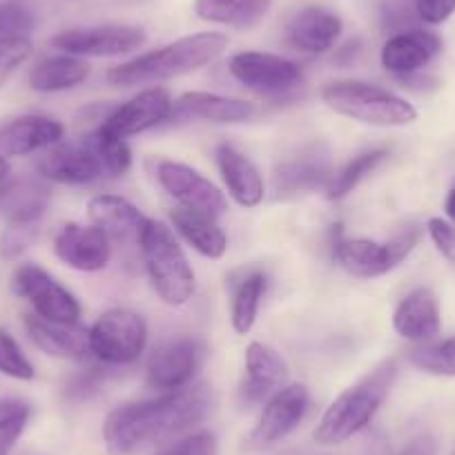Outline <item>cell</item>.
Segmentation results:
<instances>
[{
	"instance_id": "obj_22",
	"label": "cell",
	"mask_w": 455,
	"mask_h": 455,
	"mask_svg": "<svg viewBox=\"0 0 455 455\" xmlns=\"http://www.w3.org/2000/svg\"><path fill=\"white\" fill-rule=\"evenodd\" d=\"M332 255L341 268L357 279L382 277L400 264L391 243H378L371 239L337 237L332 243Z\"/></svg>"
},
{
	"instance_id": "obj_25",
	"label": "cell",
	"mask_w": 455,
	"mask_h": 455,
	"mask_svg": "<svg viewBox=\"0 0 455 455\" xmlns=\"http://www.w3.org/2000/svg\"><path fill=\"white\" fill-rule=\"evenodd\" d=\"M440 306L428 288L411 291L393 313V328L409 341H427L440 332Z\"/></svg>"
},
{
	"instance_id": "obj_33",
	"label": "cell",
	"mask_w": 455,
	"mask_h": 455,
	"mask_svg": "<svg viewBox=\"0 0 455 455\" xmlns=\"http://www.w3.org/2000/svg\"><path fill=\"white\" fill-rule=\"evenodd\" d=\"M388 152L387 150H371V152H364V155L355 156L353 161H348L344 168L339 170V172L332 174L331 183H328L326 192L331 199H344L347 195H351L353 190L357 188V183L362 181V179L369 177L371 172H375L378 170V165L382 164V161H387Z\"/></svg>"
},
{
	"instance_id": "obj_44",
	"label": "cell",
	"mask_w": 455,
	"mask_h": 455,
	"mask_svg": "<svg viewBox=\"0 0 455 455\" xmlns=\"http://www.w3.org/2000/svg\"><path fill=\"white\" fill-rule=\"evenodd\" d=\"M428 235H431L433 243L442 252V257L455 264V228L446 223L444 219H431L428 221Z\"/></svg>"
},
{
	"instance_id": "obj_6",
	"label": "cell",
	"mask_w": 455,
	"mask_h": 455,
	"mask_svg": "<svg viewBox=\"0 0 455 455\" xmlns=\"http://www.w3.org/2000/svg\"><path fill=\"white\" fill-rule=\"evenodd\" d=\"M148 323L130 308H109L90 328L92 357L105 366H130L143 355Z\"/></svg>"
},
{
	"instance_id": "obj_4",
	"label": "cell",
	"mask_w": 455,
	"mask_h": 455,
	"mask_svg": "<svg viewBox=\"0 0 455 455\" xmlns=\"http://www.w3.org/2000/svg\"><path fill=\"white\" fill-rule=\"evenodd\" d=\"M139 246L152 291L164 304L186 306L195 295V270L172 230L156 219H148Z\"/></svg>"
},
{
	"instance_id": "obj_1",
	"label": "cell",
	"mask_w": 455,
	"mask_h": 455,
	"mask_svg": "<svg viewBox=\"0 0 455 455\" xmlns=\"http://www.w3.org/2000/svg\"><path fill=\"white\" fill-rule=\"evenodd\" d=\"M210 411L205 387L161 393L155 400L130 402L109 411L103 442L109 455H143L164 449L195 428Z\"/></svg>"
},
{
	"instance_id": "obj_32",
	"label": "cell",
	"mask_w": 455,
	"mask_h": 455,
	"mask_svg": "<svg viewBox=\"0 0 455 455\" xmlns=\"http://www.w3.org/2000/svg\"><path fill=\"white\" fill-rule=\"evenodd\" d=\"M83 146L99 159L103 174H109V177H121L132 165V152H130L125 139L109 132L105 125H99L94 132L87 134Z\"/></svg>"
},
{
	"instance_id": "obj_5",
	"label": "cell",
	"mask_w": 455,
	"mask_h": 455,
	"mask_svg": "<svg viewBox=\"0 0 455 455\" xmlns=\"http://www.w3.org/2000/svg\"><path fill=\"white\" fill-rule=\"evenodd\" d=\"M332 112L378 128H402L418 119V109L402 96L362 81H332L322 87Z\"/></svg>"
},
{
	"instance_id": "obj_20",
	"label": "cell",
	"mask_w": 455,
	"mask_h": 455,
	"mask_svg": "<svg viewBox=\"0 0 455 455\" xmlns=\"http://www.w3.org/2000/svg\"><path fill=\"white\" fill-rule=\"evenodd\" d=\"M442 43L435 34L424 32V29H406V32L393 34L382 47L384 69L395 76H409L418 74L427 63H431L433 56L440 54Z\"/></svg>"
},
{
	"instance_id": "obj_21",
	"label": "cell",
	"mask_w": 455,
	"mask_h": 455,
	"mask_svg": "<svg viewBox=\"0 0 455 455\" xmlns=\"http://www.w3.org/2000/svg\"><path fill=\"white\" fill-rule=\"evenodd\" d=\"M87 214L99 230H103L109 242H139L148 217L132 201L119 195H96L87 204Z\"/></svg>"
},
{
	"instance_id": "obj_47",
	"label": "cell",
	"mask_w": 455,
	"mask_h": 455,
	"mask_svg": "<svg viewBox=\"0 0 455 455\" xmlns=\"http://www.w3.org/2000/svg\"><path fill=\"white\" fill-rule=\"evenodd\" d=\"M279 455H331V453H323V451H313V449H288V451H282Z\"/></svg>"
},
{
	"instance_id": "obj_46",
	"label": "cell",
	"mask_w": 455,
	"mask_h": 455,
	"mask_svg": "<svg viewBox=\"0 0 455 455\" xmlns=\"http://www.w3.org/2000/svg\"><path fill=\"white\" fill-rule=\"evenodd\" d=\"M364 455H391V446L382 435H375L366 442Z\"/></svg>"
},
{
	"instance_id": "obj_43",
	"label": "cell",
	"mask_w": 455,
	"mask_h": 455,
	"mask_svg": "<svg viewBox=\"0 0 455 455\" xmlns=\"http://www.w3.org/2000/svg\"><path fill=\"white\" fill-rule=\"evenodd\" d=\"M419 20L428 25H440L455 14V0H411Z\"/></svg>"
},
{
	"instance_id": "obj_14",
	"label": "cell",
	"mask_w": 455,
	"mask_h": 455,
	"mask_svg": "<svg viewBox=\"0 0 455 455\" xmlns=\"http://www.w3.org/2000/svg\"><path fill=\"white\" fill-rule=\"evenodd\" d=\"M172 105L174 100L170 99L168 92L152 87L130 99L128 103L114 108L100 125H105L109 132L119 134L121 139H128L168 121L172 116Z\"/></svg>"
},
{
	"instance_id": "obj_30",
	"label": "cell",
	"mask_w": 455,
	"mask_h": 455,
	"mask_svg": "<svg viewBox=\"0 0 455 455\" xmlns=\"http://www.w3.org/2000/svg\"><path fill=\"white\" fill-rule=\"evenodd\" d=\"M87 76H90V65L78 56H50L34 65V69L29 72V87L41 94H52V92L74 90L85 83Z\"/></svg>"
},
{
	"instance_id": "obj_39",
	"label": "cell",
	"mask_w": 455,
	"mask_h": 455,
	"mask_svg": "<svg viewBox=\"0 0 455 455\" xmlns=\"http://www.w3.org/2000/svg\"><path fill=\"white\" fill-rule=\"evenodd\" d=\"M159 455H219V444L212 433L199 431L179 437L172 444L164 446Z\"/></svg>"
},
{
	"instance_id": "obj_45",
	"label": "cell",
	"mask_w": 455,
	"mask_h": 455,
	"mask_svg": "<svg viewBox=\"0 0 455 455\" xmlns=\"http://www.w3.org/2000/svg\"><path fill=\"white\" fill-rule=\"evenodd\" d=\"M400 455H435V442L431 437H418V440L409 442Z\"/></svg>"
},
{
	"instance_id": "obj_24",
	"label": "cell",
	"mask_w": 455,
	"mask_h": 455,
	"mask_svg": "<svg viewBox=\"0 0 455 455\" xmlns=\"http://www.w3.org/2000/svg\"><path fill=\"white\" fill-rule=\"evenodd\" d=\"M332 174L335 172H332L328 156L319 150H310L282 161L275 168L273 181L279 195H301V192L328 188Z\"/></svg>"
},
{
	"instance_id": "obj_41",
	"label": "cell",
	"mask_w": 455,
	"mask_h": 455,
	"mask_svg": "<svg viewBox=\"0 0 455 455\" xmlns=\"http://www.w3.org/2000/svg\"><path fill=\"white\" fill-rule=\"evenodd\" d=\"M103 384H105V371L100 369L83 371V373L74 375V378L65 384V400L69 402L90 400L92 395H96V393L100 391Z\"/></svg>"
},
{
	"instance_id": "obj_15",
	"label": "cell",
	"mask_w": 455,
	"mask_h": 455,
	"mask_svg": "<svg viewBox=\"0 0 455 455\" xmlns=\"http://www.w3.org/2000/svg\"><path fill=\"white\" fill-rule=\"evenodd\" d=\"M286 378L288 366L282 355L264 341H252L246 348V379L239 388V402L246 409L268 402L286 384Z\"/></svg>"
},
{
	"instance_id": "obj_11",
	"label": "cell",
	"mask_w": 455,
	"mask_h": 455,
	"mask_svg": "<svg viewBox=\"0 0 455 455\" xmlns=\"http://www.w3.org/2000/svg\"><path fill=\"white\" fill-rule=\"evenodd\" d=\"M201 360V344L195 337L177 335L161 341L148 360V384L159 393L181 391L190 387Z\"/></svg>"
},
{
	"instance_id": "obj_2",
	"label": "cell",
	"mask_w": 455,
	"mask_h": 455,
	"mask_svg": "<svg viewBox=\"0 0 455 455\" xmlns=\"http://www.w3.org/2000/svg\"><path fill=\"white\" fill-rule=\"evenodd\" d=\"M228 38L217 32H201L183 36L170 45L137 56L124 65H116L108 72V83L114 87H134L148 83L170 81L183 76L204 65L212 63L223 54Z\"/></svg>"
},
{
	"instance_id": "obj_38",
	"label": "cell",
	"mask_w": 455,
	"mask_h": 455,
	"mask_svg": "<svg viewBox=\"0 0 455 455\" xmlns=\"http://www.w3.org/2000/svg\"><path fill=\"white\" fill-rule=\"evenodd\" d=\"M29 54H32V41H29V36L0 41V85L29 59Z\"/></svg>"
},
{
	"instance_id": "obj_23",
	"label": "cell",
	"mask_w": 455,
	"mask_h": 455,
	"mask_svg": "<svg viewBox=\"0 0 455 455\" xmlns=\"http://www.w3.org/2000/svg\"><path fill=\"white\" fill-rule=\"evenodd\" d=\"M217 165L228 192L242 208H257L264 201V179L242 150L221 143L217 148Z\"/></svg>"
},
{
	"instance_id": "obj_29",
	"label": "cell",
	"mask_w": 455,
	"mask_h": 455,
	"mask_svg": "<svg viewBox=\"0 0 455 455\" xmlns=\"http://www.w3.org/2000/svg\"><path fill=\"white\" fill-rule=\"evenodd\" d=\"M273 0H195V14L205 23L248 29L268 16Z\"/></svg>"
},
{
	"instance_id": "obj_3",
	"label": "cell",
	"mask_w": 455,
	"mask_h": 455,
	"mask_svg": "<svg viewBox=\"0 0 455 455\" xmlns=\"http://www.w3.org/2000/svg\"><path fill=\"white\" fill-rule=\"evenodd\" d=\"M395 378V360H387L348 387L322 415L315 428V440L323 446H335L364 431L391 393Z\"/></svg>"
},
{
	"instance_id": "obj_36",
	"label": "cell",
	"mask_w": 455,
	"mask_h": 455,
	"mask_svg": "<svg viewBox=\"0 0 455 455\" xmlns=\"http://www.w3.org/2000/svg\"><path fill=\"white\" fill-rule=\"evenodd\" d=\"M0 373L12 379H20V382H29L36 375L29 357L5 328H0Z\"/></svg>"
},
{
	"instance_id": "obj_42",
	"label": "cell",
	"mask_w": 455,
	"mask_h": 455,
	"mask_svg": "<svg viewBox=\"0 0 455 455\" xmlns=\"http://www.w3.org/2000/svg\"><path fill=\"white\" fill-rule=\"evenodd\" d=\"M413 5H406L404 0H388L387 5L382 7V23L387 29H393L395 34L406 32L413 28ZM418 16V14H415Z\"/></svg>"
},
{
	"instance_id": "obj_40",
	"label": "cell",
	"mask_w": 455,
	"mask_h": 455,
	"mask_svg": "<svg viewBox=\"0 0 455 455\" xmlns=\"http://www.w3.org/2000/svg\"><path fill=\"white\" fill-rule=\"evenodd\" d=\"M38 237V223H10V228L3 235L0 242V251L3 255L14 259V257L23 255Z\"/></svg>"
},
{
	"instance_id": "obj_26",
	"label": "cell",
	"mask_w": 455,
	"mask_h": 455,
	"mask_svg": "<svg viewBox=\"0 0 455 455\" xmlns=\"http://www.w3.org/2000/svg\"><path fill=\"white\" fill-rule=\"evenodd\" d=\"M339 34V16L323 7H306L288 25V43L304 54H323L332 50Z\"/></svg>"
},
{
	"instance_id": "obj_9",
	"label": "cell",
	"mask_w": 455,
	"mask_h": 455,
	"mask_svg": "<svg viewBox=\"0 0 455 455\" xmlns=\"http://www.w3.org/2000/svg\"><path fill=\"white\" fill-rule=\"evenodd\" d=\"M146 32L134 25H96L74 28L56 34L52 45L72 56H121L139 50L146 43Z\"/></svg>"
},
{
	"instance_id": "obj_17",
	"label": "cell",
	"mask_w": 455,
	"mask_h": 455,
	"mask_svg": "<svg viewBox=\"0 0 455 455\" xmlns=\"http://www.w3.org/2000/svg\"><path fill=\"white\" fill-rule=\"evenodd\" d=\"M25 328L29 337L45 355L60 360L85 362L92 357L90 328L81 323H59L38 317L36 313L25 315Z\"/></svg>"
},
{
	"instance_id": "obj_37",
	"label": "cell",
	"mask_w": 455,
	"mask_h": 455,
	"mask_svg": "<svg viewBox=\"0 0 455 455\" xmlns=\"http://www.w3.org/2000/svg\"><path fill=\"white\" fill-rule=\"evenodd\" d=\"M34 28V12L23 0H3L0 3V41L29 36Z\"/></svg>"
},
{
	"instance_id": "obj_13",
	"label": "cell",
	"mask_w": 455,
	"mask_h": 455,
	"mask_svg": "<svg viewBox=\"0 0 455 455\" xmlns=\"http://www.w3.org/2000/svg\"><path fill=\"white\" fill-rule=\"evenodd\" d=\"M310 409V393L304 384H288L268 397L255 427V442L261 446L275 444L291 435Z\"/></svg>"
},
{
	"instance_id": "obj_34",
	"label": "cell",
	"mask_w": 455,
	"mask_h": 455,
	"mask_svg": "<svg viewBox=\"0 0 455 455\" xmlns=\"http://www.w3.org/2000/svg\"><path fill=\"white\" fill-rule=\"evenodd\" d=\"M32 418V406L19 397H0V455H10Z\"/></svg>"
},
{
	"instance_id": "obj_8",
	"label": "cell",
	"mask_w": 455,
	"mask_h": 455,
	"mask_svg": "<svg viewBox=\"0 0 455 455\" xmlns=\"http://www.w3.org/2000/svg\"><path fill=\"white\" fill-rule=\"evenodd\" d=\"M228 69L248 90L268 96L288 94V92L297 90L304 81V72H301L299 65L277 54H266V52L235 54Z\"/></svg>"
},
{
	"instance_id": "obj_12",
	"label": "cell",
	"mask_w": 455,
	"mask_h": 455,
	"mask_svg": "<svg viewBox=\"0 0 455 455\" xmlns=\"http://www.w3.org/2000/svg\"><path fill=\"white\" fill-rule=\"evenodd\" d=\"M54 252L65 266L78 273H99L109 264V237L96 226L65 223L54 237Z\"/></svg>"
},
{
	"instance_id": "obj_28",
	"label": "cell",
	"mask_w": 455,
	"mask_h": 455,
	"mask_svg": "<svg viewBox=\"0 0 455 455\" xmlns=\"http://www.w3.org/2000/svg\"><path fill=\"white\" fill-rule=\"evenodd\" d=\"M177 233L195 248L199 255L208 257V259H221L228 251V237L219 228L217 219L210 214L199 212V210L186 208V205H177L170 212Z\"/></svg>"
},
{
	"instance_id": "obj_35",
	"label": "cell",
	"mask_w": 455,
	"mask_h": 455,
	"mask_svg": "<svg viewBox=\"0 0 455 455\" xmlns=\"http://www.w3.org/2000/svg\"><path fill=\"white\" fill-rule=\"evenodd\" d=\"M409 362L431 375H455V337L411 351Z\"/></svg>"
},
{
	"instance_id": "obj_19",
	"label": "cell",
	"mask_w": 455,
	"mask_h": 455,
	"mask_svg": "<svg viewBox=\"0 0 455 455\" xmlns=\"http://www.w3.org/2000/svg\"><path fill=\"white\" fill-rule=\"evenodd\" d=\"M65 128L60 121L41 116V114H25L0 128V156H25L36 150H47L63 139Z\"/></svg>"
},
{
	"instance_id": "obj_10",
	"label": "cell",
	"mask_w": 455,
	"mask_h": 455,
	"mask_svg": "<svg viewBox=\"0 0 455 455\" xmlns=\"http://www.w3.org/2000/svg\"><path fill=\"white\" fill-rule=\"evenodd\" d=\"M156 179H159L161 188L179 205L199 210V212L210 214L214 219L221 217L228 210L226 195L210 179H205L204 174L196 172L190 165L164 159L156 164Z\"/></svg>"
},
{
	"instance_id": "obj_7",
	"label": "cell",
	"mask_w": 455,
	"mask_h": 455,
	"mask_svg": "<svg viewBox=\"0 0 455 455\" xmlns=\"http://www.w3.org/2000/svg\"><path fill=\"white\" fill-rule=\"evenodd\" d=\"M12 291L16 297L29 301L38 317L59 323H78L81 304L76 297L68 288L60 286L41 266H19L12 275Z\"/></svg>"
},
{
	"instance_id": "obj_49",
	"label": "cell",
	"mask_w": 455,
	"mask_h": 455,
	"mask_svg": "<svg viewBox=\"0 0 455 455\" xmlns=\"http://www.w3.org/2000/svg\"><path fill=\"white\" fill-rule=\"evenodd\" d=\"M7 177H10V161L5 156H0V186L7 181Z\"/></svg>"
},
{
	"instance_id": "obj_18",
	"label": "cell",
	"mask_w": 455,
	"mask_h": 455,
	"mask_svg": "<svg viewBox=\"0 0 455 455\" xmlns=\"http://www.w3.org/2000/svg\"><path fill=\"white\" fill-rule=\"evenodd\" d=\"M38 174L47 181L63 183V186H85L103 177L99 159L85 146L72 143H56L47 148L36 164Z\"/></svg>"
},
{
	"instance_id": "obj_48",
	"label": "cell",
	"mask_w": 455,
	"mask_h": 455,
	"mask_svg": "<svg viewBox=\"0 0 455 455\" xmlns=\"http://www.w3.org/2000/svg\"><path fill=\"white\" fill-rule=\"evenodd\" d=\"M444 210H446V214H449V217L455 221V188L449 192V196H446Z\"/></svg>"
},
{
	"instance_id": "obj_31",
	"label": "cell",
	"mask_w": 455,
	"mask_h": 455,
	"mask_svg": "<svg viewBox=\"0 0 455 455\" xmlns=\"http://www.w3.org/2000/svg\"><path fill=\"white\" fill-rule=\"evenodd\" d=\"M266 292V275L261 270H248L233 283L230 299V322L237 335H248L259 315L261 299Z\"/></svg>"
},
{
	"instance_id": "obj_27",
	"label": "cell",
	"mask_w": 455,
	"mask_h": 455,
	"mask_svg": "<svg viewBox=\"0 0 455 455\" xmlns=\"http://www.w3.org/2000/svg\"><path fill=\"white\" fill-rule=\"evenodd\" d=\"M52 192L41 179L20 177L0 186V214L10 223H38L50 208Z\"/></svg>"
},
{
	"instance_id": "obj_16",
	"label": "cell",
	"mask_w": 455,
	"mask_h": 455,
	"mask_svg": "<svg viewBox=\"0 0 455 455\" xmlns=\"http://www.w3.org/2000/svg\"><path fill=\"white\" fill-rule=\"evenodd\" d=\"M259 114L251 100L210 94V92H188L172 105V121H210V124H246Z\"/></svg>"
}]
</instances>
